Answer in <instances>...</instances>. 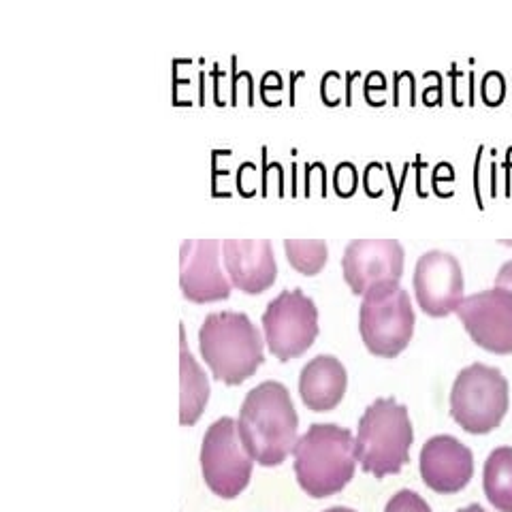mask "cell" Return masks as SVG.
<instances>
[{
	"instance_id": "cell-1",
	"label": "cell",
	"mask_w": 512,
	"mask_h": 512,
	"mask_svg": "<svg viewBox=\"0 0 512 512\" xmlns=\"http://www.w3.org/2000/svg\"><path fill=\"white\" fill-rule=\"evenodd\" d=\"M239 436L261 466H280L295 451L299 416L282 382L265 380L246 395L239 410Z\"/></svg>"
},
{
	"instance_id": "cell-2",
	"label": "cell",
	"mask_w": 512,
	"mask_h": 512,
	"mask_svg": "<svg viewBox=\"0 0 512 512\" xmlns=\"http://www.w3.org/2000/svg\"><path fill=\"white\" fill-rule=\"evenodd\" d=\"M295 474L310 498H329L342 491L357 468L352 431L335 423H314L295 444Z\"/></svg>"
},
{
	"instance_id": "cell-3",
	"label": "cell",
	"mask_w": 512,
	"mask_h": 512,
	"mask_svg": "<svg viewBox=\"0 0 512 512\" xmlns=\"http://www.w3.org/2000/svg\"><path fill=\"white\" fill-rule=\"evenodd\" d=\"M199 348L214 378L227 384H242L265 359L261 331L244 312L207 314L199 329Z\"/></svg>"
},
{
	"instance_id": "cell-4",
	"label": "cell",
	"mask_w": 512,
	"mask_h": 512,
	"mask_svg": "<svg viewBox=\"0 0 512 512\" xmlns=\"http://www.w3.org/2000/svg\"><path fill=\"white\" fill-rule=\"evenodd\" d=\"M414 431L404 404L380 397L367 406L357 431V461L376 478L397 474L410 459Z\"/></svg>"
},
{
	"instance_id": "cell-5",
	"label": "cell",
	"mask_w": 512,
	"mask_h": 512,
	"mask_svg": "<svg viewBox=\"0 0 512 512\" xmlns=\"http://www.w3.org/2000/svg\"><path fill=\"white\" fill-rule=\"evenodd\" d=\"M359 329L365 346L376 357H397L414 333V308L406 288L399 282L370 288L363 295Z\"/></svg>"
},
{
	"instance_id": "cell-6",
	"label": "cell",
	"mask_w": 512,
	"mask_h": 512,
	"mask_svg": "<svg viewBox=\"0 0 512 512\" xmlns=\"http://www.w3.org/2000/svg\"><path fill=\"white\" fill-rule=\"evenodd\" d=\"M508 410V380L498 367L472 363L457 374L451 391L453 419L470 434H489Z\"/></svg>"
},
{
	"instance_id": "cell-7",
	"label": "cell",
	"mask_w": 512,
	"mask_h": 512,
	"mask_svg": "<svg viewBox=\"0 0 512 512\" xmlns=\"http://www.w3.org/2000/svg\"><path fill=\"white\" fill-rule=\"evenodd\" d=\"M254 459L239 436L237 421L222 416L205 431L201 444V472L207 487L224 500L237 498L252 476Z\"/></svg>"
},
{
	"instance_id": "cell-8",
	"label": "cell",
	"mask_w": 512,
	"mask_h": 512,
	"mask_svg": "<svg viewBox=\"0 0 512 512\" xmlns=\"http://www.w3.org/2000/svg\"><path fill=\"white\" fill-rule=\"evenodd\" d=\"M265 342L280 361L295 359L306 352L318 335V308L301 288L282 291L267 303L263 314Z\"/></svg>"
},
{
	"instance_id": "cell-9",
	"label": "cell",
	"mask_w": 512,
	"mask_h": 512,
	"mask_svg": "<svg viewBox=\"0 0 512 512\" xmlns=\"http://www.w3.org/2000/svg\"><path fill=\"white\" fill-rule=\"evenodd\" d=\"M457 316L472 340L495 355L512 352V291L493 286L459 303Z\"/></svg>"
},
{
	"instance_id": "cell-10",
	"label": "cell",
	"mask_w": 512,
	"mask_h": 512,
	"mask_svg": "<svg viewBox=\"0 0 512 512\" xmlns=\"http://www.w3.org/2000/svg\"><path fill=\"white\" fill-rule=\"evenodd\" d=\"M344 280L352 293L365 295L370 288L399 282L404 274V248L397 239H352L342 256Z\"/></svg>"
},
{
	"instance_id": "cell-11",
	"label": "cell",
	"mask_w": 512,
	"mask_h": 512,
	"mask_svg": "<svg viewBox=\"0 0 512 512\" xmlns=\"http://www.w3.org/2000/svg\"><path fill=\"white\" fill-rule=\"evenodd\" d=\"M412 284L416 301L429 316H448L463 301V269L451 252H425L416 263Z\"/></svg>"
},
{
	"instance_id": "cell-12",
	"label": "cell",
	"mask_w": 512,
	"mask_h": 512,
	"mask_svg": "<svg viewBox=\"0 0 512 512\" xmlns=\"http://www.w3.org/2000/svg\"><path fill=\"white\" fill-rule=\"evenodd\" d=\"M218 239H186L180 248V286L195 303L220 301L231 295V282L222 274Z\"/></svg>"
},
{
	"instance_id": "cell-13",
	"label": "cell",
	"mask_w": 512,
	"mask_h": 512,
	"mask_svg": "<svg viewBox=\"0 0 512 512\" xmlns=\"http://www.w3.org/2000/svg\"><path fill=\"white\" fill-rule=\"evenodd\" d=\"M222 259L233 286L248 295L265 293L276 282L278 265L269 239H224Z\"/></svg>"
},
{
	"instance_id": "cell-14",
	"label": "cell",
	"mask_w": 512,
	"mask_h": 512,
	"mask_svg": "<svg viewBox=\"0 0 512 512\" xmlns=\"http://www.w3.org/2000/svg\"><path fill=\"white\" fill-rule=\"evenodd\" d=\"M421 476L429 489L457 493L470 483L474 455L455 436H434L421 448Z\"/></svg>"
},
{
	"instance_id": "cell-15",
	"label": "cell",
	"mask_w": 512,
	"mask_h": 512,
	"mask_svg": "<svg viewBox=\"0 0 512 512\" xmlns=\"http://www.w3.org/2000/svg\"><path fill=\"white\" fill-rule=\"evenodd\" d=\"M348 387L346 367L333 355H318L303 365L299 395L310 410L329 412L338 406Z\"/></svg>"
},
{
	"instance_id": "cell-16",
	"label": "cell",
	"mask_w": 512,
	"mask_h": 512,
	"mask_svg": "<svg viewBox=\"0 0 512 512\" xmlns=\"http://www.w3.org/2000/svg\"><path fill=\"white\" fill-rule=\"evenodd\" d=\"M182 333V352H180V421L182 425H192L199 421L203 408L210 399V382H207L205 372L199 367L197 359L192 357L186 344V331L180 327Z\"/></svg>"
},
{
	"instance_id": "cell-17",
	"label": "cell",
	"mask_w": 512,
	"mask_h": 512,
	"mask_svg": "<svg viewBox=\"0 0 512 512\" xmlns=\"http://www.w3.org/2000/svg\"><path fill=\"white\" fill-rule=\"evenodd\" d=\"M483 487L495 510L512 512V446H500L489 453L483 472Z\"/></svg>"
},
{
	"instance_id": "cell-18",
	"label": "cell",
	"mask_w": 512,
	"mask_h": 512,
	"mask_svg": "<svg viewBox=\"0 0 512 512\" xmlns=\"http://www.w3.org/2000/svg\"><path fill=\"white\" fill-rule=\"evenodd\" d=\"M284 252L288 263L303 276H316L329 256L323 239H284Z\"/></svg>"
},
{
	"instance_id": "cell-19",
	"label": "cell",
	"mask_w": 512,
	"mask_h": 512,
	"mask_svg": "<svg viewBox=\"0 0 512 512\" xmlns=\"http://www.w3.org/2000/svg\"><path fill=\"white\" fill-rule=\"evenodd\" d=\"M384 512H431V508L416 491L402 489L387 502Z\"/></svg>"
},
{
	"instance_id": "cell-20",
	"label": "cell",
	"mask_w": 512,
	"mask_h": 512,
	"mask_svg": "<svg viewBox=\"0 0 512 512\" xmlns=\"http://www.w3.org/2000/svg\"><path fill=\"white\" fill-rule=\"evenodd\" d=\"M495 286H506L512 291V261H508L500 267L498 278H495Z\"/></svg>"
},
{
	"instance_id": "cell-21",
	"label": "cell",
	"mask_w": 512,
	"mask_h": 512,
	"mask_svg": "<svg viewBox=\"0 0 512 512\" xmlns=\"http://www.w3.org/2000/svg\"><path fill=\"white\" fill-rule=\"evenodd\" d=\"M457 512H487L483 506H478V504H470V506H466V508H461V510H457Z\"/></svg>"
},
{
	"instance_id": "cell-22",
	"label": "cell",
	"mask_w": 512,
	"mask_h": 512,
	"mask_svg": "<svg viewBox=\"0 0 512 512\" xmlns=\"http://www.w3.org/2000/svg\"><path fill=\"white\" fill-rule=\"evenodd\" d=\"M325 512H357V510H352L348 506H333V508H327Z\"/></svg>"
}]
</instances>
